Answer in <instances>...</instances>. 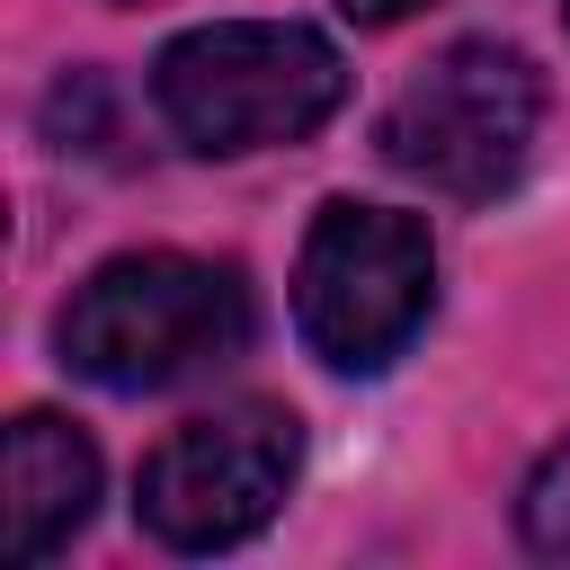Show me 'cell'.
<instances>
[{"mask_svg": "<svg viewBox=\"0 0 570 570\" xmlns=\"http://www.w3.org/2000/svg\"><path fill=\"white\" fill-rule=\"evenodd\" d=\"M249 330H258V303L232 258L125 249L80 276V294L53 321V347L98 392H169V383L232 365Z\"/></svg>", "mask_w": 570, "mask_h": 570, "instance_id": "6da1fadb", "label": "cell"}, {"mask_svg": "<svg viewBox=\"0 0 570 570\" xmlns=\"http://www.w3.org/2000/svg\"><path fill=\"white\" fill-rule=\"evenodd\" d=\"M151 107L187 151L240 160L312 142L347 107V62L303 18H214L151 53Z\"/></svg>", "mask_w": 570, "mask_h": 570, "instance_id": "7a4b0ae2", "label": "cell"}, {"mask_svg": "<svg viewBox=\"0 0 570 570\" xmlns=\"http://www.w3.org/2000/svg\"><path fill=\"white\" fill-rule=\"evenodd\" d=\"M534 125H543L534 62L517 45H499V36H463V45L428 53L392 89V107L374 125V151L401 178H419V187H436L454 205H490L525 169Z\"/></svg>", "mask_w": 570, "mask_h": 570, "instance_id": "3957f363", "label": "cell"}, {"mask_svg": "<svg viewBox=\"0 0 570 570\" xmlns=\"http://www.w3.org/2000/svg\"><path fill=\"white\" fill-rule=\"evenodd\" d=\"M436 303V240L419 214L330 196L294 258V330L330 374H383Z\"/></svg>", "mask_w": 570, "mask_h": 570, "instance_id": "277c9868", "label": "cell"}, {"mask_svg": "<svg viewBox=\"0 0 570 570\" xmlns=\"http://www.w3.org/2000/svg\"><path fill=\"white\" fill-rule=\"evenodd\" d=\"M303 463V419L285 401H232V410H196L178 419L142 472H134V517L151 543L169 552H232L249 543Z\"/></svg>", "mask_w": 570, "mask_h": 570, "instance_id": "5b68a950", "label": "cell"}, {"mask_svg": "<svg viewBox=\"0 0 570 570\" xmlns=\"http://www.w3.org/2000/svg\"><path fill=\"white\" fill-rule=\"evenodd\" d=\"M0 481H9V561H53L98 508V445L53 410H18Z\"/></svg>", "mask_w": 570, "mask_h": 570, "instance_id": "8992f818", "label": "cell"}, {"mask_svg": "<svg viewBox=\"0 0 570 570\" xmlns=\"http://www.w3.org/2000/svg\"><path fill=\"white\" fill-rule=\"evenodd\" d=\"M517 534H525V552H543V561H570V436L525 472V499H517Z\"/></svg>", "mask_w": 570, "mask_h": 570, "instance_id": "52a82bcc", "label": "cell"}, {"mask_svg": "<svg viewBox=\"0 0 570 570\" xmlns=\"http://www.w3.org/2000/svg\"><path fill=\"white\" fill-rule=\"evenodd\" d=\"M338 9H347L356 27H401V18H410V9H428V0H338Z\"/></svg>", "mask_w": 570, "mask_h": 570, "instance_id": "ba28073f", "label": "cell"}, {"mask_svg": "<svg viewBox=\"0 0 570 570\" xmlns=\"http://www.w3.org/2000/svg\"><path fill=\"white\" fill-rule=\"evenodd\" d=\"M561 18H570V0H561Z\"/></svg>", "mask_w": 570, "mask_h": 570, "instance_id": "9c48e42d", "label": "cell"}]
</instances>
